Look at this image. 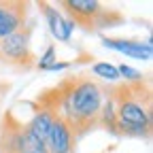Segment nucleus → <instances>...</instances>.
Masks as SVG:
<instances>
[{
  "instance_id": "10",
  "label": "nucleus",
  "mask_w": 153,
  "mask_h": 153,
  "mask_svg": "<svg viewBox=\"0 0 153 153\" xmlns=\"http://www.w3.org/2000/svg\"><path fill=\"white\" fill-rule=\"evenodd\" d=\"M98 126H102L111 134H117V111H115L113 91L104 94V100H102V106H100V115H98Z\"/></svg>"
},
{
  "instance_id": "15",
  "label": "nucleus",
  "mask_w": 153,
  "mask_h": 153,
  "mask_svg": "<svg viewBox=\"0 0 153 153\" xmlns=\"http://www.w3.org/2000/svg\"><path fill=\"white\" fill-rule=\"evenodd\" d=\"M24 153H41V151H24Z\"/></svg>"
},
{
  "instance_id": "8",
  "label": "nucleus",
  "mask_w": 153,
  "mask_h": 153,
  "mask_svg": "<svg viewBox=\"0 0 153 153\" xmlns=\"http://www.w3.org/2000/svg\"><path fill=\"white\" fill-rule=\"evenodd\" d=\"M41 11H43V15L47 19V26H49V32L53 34V38H57V41H62V43H68L76 26L68 17H64V13L60 9H55V7H51L47 2L41 4Z\"/></svg>"
},
{
  "instance_id": "3",
  "label": "nucleus",
  "mask_w": 153,
  "mask_h": 153,
  "mask_svg": "<svg viewBox=\"0 0 153 153\" xmlns=\"http://www.w3.org/2000/svg\"><path fill=\"white\" fill-rule=\"evenodd\" d=\"M62 9L74 26H81L85 30L111 28L121 22L119 13L108 11L98 0H64Z\"/></svg>"
},
{
  "instance_id": "9",
  "label": "nucleus",
  "mask_w": 153,
  "mask_h": 153,
  "mask_svg": "<svg viewBox=\"0 0 153 153\" xmlns=\"http://www.w3.org/2000/svg\"><path fill=\"white\" fill-rule=\"evenodd\" d=\"M104 47L123 53L126 57H134V60H151L153 55V45L151 41H126V38H104Z\"/></svg>"
},
{
  "instance_id": "7",
  "label": "nucleus",
  "mask_w": 153,
  "mask_h": 153,
  "mask_svg": "<svg viewBox=\"0 0 153 153\" xmlns=\"http://www.w3.org/2000/svg\"><path fill=\"white\" fill-rule=\"evenodd\" d=\"M26 2L0 0V41L26 26Z\"/></svg>"
},
{
  "instance_id": "4",
  "label": "nucleus",
  "mask_w": 153,
  "mask_h": 153,
  "mask_svg": "<svg viewBox=\"0 0 153 153\" xmlns=\"http://www.w3.org/2000/svg\"><path fill=\"white\" fill-rule=\"evenodd\" d=\"M30 34H32V28L24 26L22 30H17L11 36L2 38L0 41V60L11 64V66L28 70L34 64L32 49H30Z\"/></svg>"
},
{
  "instance_id": "12",
  "label": "nucleus",
  "mask_w": 153,
  "mask_h": 153,
  "mask_svg": "<svg viewBox=\"0 0 153 153\" xmlns=\"http://www.w3.org/2000/svg\"><path fill=\"white\" fill-rule=\"evenodd\" d=\"M117 70H119V79L123 76L128 85L145 83V76H143V72H140V70H136V68H132V66H126V64H121V66H117Z\"/></svg>"
},
{
  "instance_id": "5",
  "label": "nucleus",
  "mask_w": 153,
  "mask_h": 153,
  "mask_svg": "<svg viewBox=\"0 0 153 153\" xmlns=\"http://www.w3.org/2000/svg\"><path fill=\"white\" fill-rule=\"evenodd\" d=\"M74 147H76L74 132L60 115H55V119L47 132V138H45V151L47 153H74Z\"/></svg>"
},
{
  "instance_id": "1",
  "label": "nucleus",
  "mask_w": 153,
  "mask_h": 153,
  "mask_svg": "<svg viewBox=\"0 0 153 153\" xmlns=\"http://www.w3.org/2000/svg\"><path fill=\"white\" fill-rule=\"evenodd\" d=\"M38 100L47 102L79 138L98 126L104 89L89 76H70L60 83V87L43 94Z\"/></svg>"
},
{
  "instance_id": "14",
  "label": "nucleus",
  "mask_w": 153,
  "mask_h": 153,
  "mask_svg": "<svg viewBox=\"0 0 153 153\" xmlns=\"http://www.w3.org/2000/svg\"><path fill=\"white\" fill-rule=\"evenodd\" d=\"M66 68H68L66 62H53V64L47 68V72H62V70H66Z\"/></svg>"
},
{
  "instance_id": "6",
  "label": "nucleus",
  "mask_w": 153,
  "mask_h": 153,
  "mask_svg": "<svg viewBox=\"0 0 153 153\" xmlns=\"http://www.w3.org/2000/svg\"><path fill=\"white\" fill-rule=\"evenodd\" d=\"M30 151L26 123L15 121L13 115L4 117V126L0 130V153H24Z\"/></svg>"
},
{
  "instance_id": "13",
  "label": "nucleus",
  "mask_w": 153,
  "mask_h": 153,
  "mask_svg": "<svg viewBox=\"0 0 153 153\" xmlns=\"http://www.w3.org/2000/svg\"><path fill=\"white\" fill-rule=\"evenodd\" d=\"M53 62H57V57H55V47L49 45V47L45 49V53L41 55V60L36 62V68H38V70H47Z\"/></svg>"
},
{
  "instance_id": "2",
  "label": "nucleus",
  "mask_w": 153,
  "mask_h": 153,
  "mask_svg": "<svg viewBox=\"0 0 153 153\" xmlns=\"http://www.w3.org/2000/svg\"><path fill=\"white\" fill-rule=\"evenodd\" d=\"M111 91L115 100V111H117V134L147 138L153 123L149 87H145L143 83H123Z\"/></svg>"
},
{
  "instance_id": "11",
  "label": "nucleus",
  "mask_w": 153,
  "mask_h": 153,
  "mask_svg": "<svg viewBox=\"0 0 153 153\" xmlns=\"http://www.w3.org/2000/svg\"><path fill=\"white\" fill-rule=\"evenodd\" d=\"M91 72L96 74V76H100V79H104V81H119V70H117V66L115 64H108V62H96L94 66H91Z\"/></svg>"
}]
</instances>
